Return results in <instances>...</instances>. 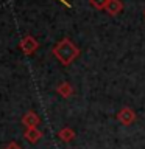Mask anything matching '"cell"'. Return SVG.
Here are the masks:
<instances>
[{
	"label": "cell",
	"instance_id": "obj_1",
	"mask_svg": "<svg viewBox=\"0 0 145 149\" xmlns=\"http://www.w3.org/2000/svg\"><path fill=\"white\" fill-rule=\"evenodd\" d=\"M53 54L63 65H69L80 56V50L70 39L64 37L53 47Z\"/></svg>",
	"mask_w": 145,
	"mask_h": 149
},
{
	"label": "cell",
	"instance_id": "obj_2",
	"mask_svg": "<svg viewBox=\"0 0 145 149\" xmlns=\"http://www.w3.org/2000/svg\"><path fill=\"white\" fill-rule=\"evenodd\" d=\"M19 48L22 50L23 54H33L34 51L39 48V42H37L33 36H25L23 39L20 40V44H19Z\"/></svg>",
	"mask_w": 145,
	"mask_h": 149
},
{
	"label": "cell",
	"instance_id": "obj_3",
	"mask_svg": "<svg viewBox=\"0 0 145 149\" xmlns=\"http://www.w3.org/2000/svg\"><path fill=\"white\" fill-rule=\"evenodd\" d=\"M117 120H119L123 126H130L136 121V113L131 107H122V109L117 112Z\"/></svg>",
	"mask_w": 145,
	"mask_h": 149
},
{
	"label": "cell",
	"instance_id": "obj_4",
	"mask_svg": "<svg viewBox=\"0 0 145 149\" xmlns=\"http://www.w3.org/2000/svg\"><path fill=\"white\" fill-rule=\"evenodd\" d=\"M22 124L25 126V129H31V127H37L41 124V118L36 112L28 110L25 115L22 116Z\"/></svg>",
	"mask_w": 145,
	"mask_h": 149
},
{
	"label": "cell",
	"instance_id": "obj_5",
	"mask_svg": "<svg viewBox=\"0 0 145 149\" xmlns=\"http://www.w3.org/2000/svg\"><path fill=\"white\" fill-rule=\"evenodd\" d=\"M122 9H123L122 0H108V3L105 6V11L109 14V16H117V14L122 13Z\"/></svg>",
	"mask_w": 145,
	"mask_h": 149
},
{
	"label": "cell",
	"instance_id": "obj_6",
	"mask_svg": "<svg viewBox=\"0 0 145 149\" xmlns=\"http://www.w3.org/2000/svg\"><path fill=\"white\" fill-rule=\"evenodd\" d=\"M23 138L27 140L28 143H37L39 140L42 138V132L37 127H31V129H25V132H23Z\"/></svg>",
	"mask_w": 145,
	"mask_h": 149
},
{
	"label": "cell",
	"instance_id": "obj_7",
	"mask_svg": "<svg viewBox=\"0 0 145 149\" xmlns=\"http://www.w3.org/2000/svg\"><path fill=\"white\" fill-rule=\"evenodd\" d=\"M56 92H58L63 98H69V96L73 95V87L70 86L69 82H61L59 86L56 87Z\"/></svg>",
	"mask_w": 145,
	"mask_h": 149
},
{
	"label": "cell",
	"instance_id": "obj_8",
	"mask_svg": "<svg viewBox=\"0 0 145 149\" xmlns=\"http://www.w3.org/2000/svg\"><path fill=\"white\" fill-rule=\"evenodd\" d=\"M58 137L59 140H63V141L65 143H69V141H72V140L75 138V130L72 127H63L58 132Z\"/></svg>",
	"mask_w": 145,
	"mask_h": 149
},
{
	"label": "cell",
	"instance_id": "obj_9",
	"mask_svg": "<svg viewBox=\"0 0 145 149\" xmlns=\"http://www.w3.org/2000/svg\"><path fill=\"white\" fill-rule=\"evenodd\" d=\"M89 3H91L95 9H105L108 0H89Z\"/></svg>",
	"mask_w": 145,
	"mask_h": 149
},
{
	"label": "cell",
	"instance_id": "obj_10",
	"mask_svg": "<svg viewBox=\"0 0 145 149\" xmlns=\"http://www.w3.org/2000/svg\"><path fill=\"white\" fill-rule=\"evenodd\" d=\"M3 149H22L20 146H19V144L16 143V141H11V143H8L6 146H5Z\"/></svg>",
	"mask_w": 145,
	"mask_h": 149
},
{
	"label": "cell",
	"instance_id": "obj_11",
	"mask_svg": "<svg viewBox=\"0 0 145 149\" xmlns=\"http://www.w3.org/2000/svg\"><path fill=\"white\" fill-rule=\"evenodd\" d=\"M144 16H145V9H144Z\"/></svg>",
	"mask_w": 145,
	"mask_h": 149
}]
</instances>
